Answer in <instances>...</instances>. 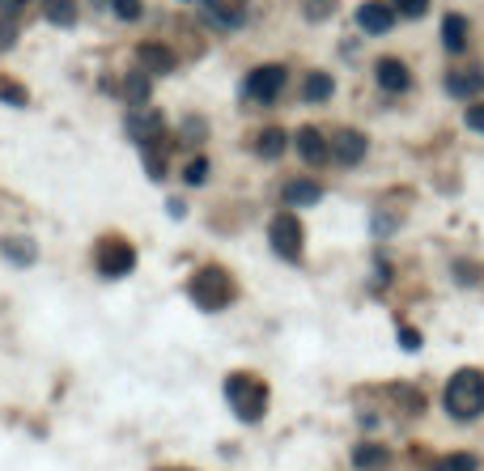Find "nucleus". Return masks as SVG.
<instances>
[{
	"mask_svg": "<svg viewBox=\"0 0 484 471\" xmlns=\"http://www.w3.org/2000/svg\"><path fill=\"white\" fill-rule=\"evenodd\" d=\"M446 412L455 420H476L484 412V373L480 370H459L442 391Z\"/></svg>",
	"mask_w": 484,
	"mask_h": 471,
	"instance_id": "obj_1",
	"label": "nucleus"
},
{
	"mask_svg": "<svg viewBox=\"0 0 484 471\" xmlns=\"http://www.w3.org/2000/svg\"><path fill=\"white\" fill-rule=\"evenodd\" d=\"M136 56H140V68H145L149 77L175 73V51H171V47H162V43H140V47H136Z\"/></svg>",
	"mask_w": 484,
	"mask_h": 471,
	"instance_id": "obj_14",
	"label": "nucleus"
},
{
	"mask_svg": "<svg viewBox=\"0 0 484 471\" xmlns=\"http://www.w3.org/2000/svg\"><path fill=\"white\" fill-rule=\"evenodd\" d=\"M480 90H484L480 64H464V68H450V73H446V94H450V98H476Z\"/></svg>",
	"mask_w": 484,
	"mask_h": 471,
	"instance_id": "obj_8",
	"label": "nucleus"
},
{
	"mask_svg": "<svg viewBox=\"0 0 484 471\" xmlns=\"http://www.w3.org/2000/svg\"><path fill=\"white\" fill-rule=\"evenodd\" d=\"M268 242H272V251L285 259V263H298V255H302V221H298L293 213L272 216Z\"/></svg>",
	"mask_w": 484,
	"mask_h": 471,
	"instance_id": "obj_4",
	"label": "nucleus"
},
{
	"mask_svg": "<svg viewBox=\"0 0 484 471\" xmlns=\"http://www.w3.org/2000/svg\"><path fill=\"white\" fill-rule=\"evenodd\" d=\"M357 26H361L366 35H387L391 26H395V4H383V0H366V4L357 9Z\"/></svg>",
	"mask_w": 484,
	"mask_h": 471,
	"instance_id": "obj_12",
	"label": "nucleus"
},
{
	"mask_svg": "<svg viewBox=\"0 0 484 471\" xmlns=\"http://www.w3.org/2000/svg\"><path fill=\"white\" fill-rule=\"evenodd\" d=\"M111 9H115L119 21H136L140 13H145V4H140V0H111Z\"/></svg>",
	"mask_w": 484,
	"mask_h": 471,
	"instance_id": "obj_26",
	"label": "nucleus"
},
{
	"mask_svg": "<svg viewBox=\"0 0 484 471\" xmlns=\"http://www.w3.org/2000/svg\"><path fill=\"white\" fill-rule=\"evenodd\" d=\"M204 137H209V123L204 119H187L183 123V145H204Z\"/></svg>",
	"mask_w": 484,
	"mask_h": 471,
	"instance_id": "obj_25",
	"label": "nucleus"
},
{
	"mask_svg": "<svg viewBox=\"0 0 484 471\" xmlns=\"http://www.w3.org/2000/svg\"><path fill=\"white\" fill-rule=\"evenodd\" d=\"M226 399H230L234 416L247 420V425H255L259 416L268 412V387L259 378H251V373H230L226 378Z\"/></svg>",
	"mask_w": 484,
	"mask_h": 471,
	"instance_id": "obj_2",
	"label": "nucleus"
},
{
	"mask_svg": "<svg viewBox=\"0 0 484 471\" xmlns=\"http://www.w3.org/2000/svg\"><path fill=\"white\" fill-rule=\"evenodd\" d=\"M467 128H472V132H484V102H472V106H467Z\"/></svg>",
	"mask_w": 484,
	"mask_h": 471,
	"instance_id": "obj_31",
	"label": "nucleus"
},
{
	"mask_svg": "<svg viewBox=\"0 0 484 471\" xmlns=\"http://www.w3.org/2000/svg\"><path fill=\"white\" fill-rule=\"evenodd\" d=\"M43 18L52 21V26H73L77 21V0H43Z\"/></svg>",
	"mask_w": 484,
	"mask_h": 471,
	"instance_id": "obj_18",
	"label": "nucleus"
},
{
	"mask_svg": "<svg viewBox=\"0 0 484 471\" xmlns=\"http://www.w3.org/2000/svg\"><path fill=\"white\" fill-rule=\"evenodd\" d=\"M331 9H336V0H306V18L310 21L331 18Z\"/></svg>",
	"mask_w": 484,
	"mask_h": 471,
	"instance_id": "obj_29",
	"label": "nucleus"
},
{
	"mask_svg": "<svg viewBox=\"0 0 484 471\" xmlns=\"http://www.w3.org/2000/svg\"><path fill=\"white\" fill-rule=\"evenodd\" d=\"M293 145H298V157H302V161H310V166H323V161H328V153H331L328 137H323L319 128H302V132L293 137Z\"/></svg>",
	"mask_w": 484,
	"mask_h": 471,
	"instance_id": "obj_13",
	"label": "nucleus"
},
{
	"mask_svg": "<svg viewBox=\"0 0 484 471\" xmlns=\"http://www.w3.org/2000/svg\"><path fill=\"white\" fill-rule=\"evenodd\" d=\"M200 4H204V18L221 30H238L247 21V0H200Z\"/></svg>",
	"mask_w": 484,
	"mask_h": 471,
	"instance_id": "obj_9",
	"label": "nucleus"
},
{
	"mask_svg": "<svg viewBox=\"0 0 484 471\" xmlns=\"http://www.w3.org/2000/svg\"><path fill=\"white\" fill-rule=\"evenodd\" d=\"M374 77H378V85H383L387 94H408V90H412V73H408L404 59H395V56L378 59V64H374Z\"/></svg>",
	"mask_w": 484,
	"mask_h": 471,
	"instance_id": "obj_11",
	"label": "nucleus"
},
{
	"mask_svg": "<svg viewBox=\"0 0 484 471\" xmlns=\"http://www.w3.org/2000/svg\"><path fill=\"white\" fill-rule=\"evenodd\" d=\"M204 175H209V161H204V157H195V161H187V170H183V183L195 187V183H204Z\"/></svg>",
	"mask_w": 484,
	"mask_h": 471,
	"instance_id": "obj_28",
	"label": "nucleus"
},
{
	"mask_svg": "<svg viewBox=\"0 0 484 471\" xmlns=\"http://www.w3.org/2000/svg\"><path fill=\"white\" fill-rule=\"evenodd\" d=\"M285 81H290V73H285L281 64H264V68H255L251 77L242 81V94L251 102H272L285 90Z\"/></svg>",
	"mask_w": 484,
	"mask_h": 471,
	"instance_id": "obj_5",
	"label": "nucleus"
},
{
	"mask_svg": "<svg viewBox=\"0 0 484 471\" xmlns=\"http://www.w3.org/2000/svg\"><path fill=\"white\" fill-rule=\"evenodd\" d=\"M302 94H306L310 102H328L331 98V77L328 73H310L306 85H302Z\"/></svg>",
	"mask_w": 484,
	"mask_h": 471,
	"instance_id": "obj_21",
	"label": "nucleus"
},
{
	"mask_svg": "<svg viewBox=\"0 0 484 471\" xmlns=\"http://www.w3.org/2000/svg\"><path fill=\"white\" fill-rule=\"evenodd\" d=\"M0 98H4V102H26V94L13 90V81H0Z\"/></svg>",
	"mask_w": 484,
	"mask_h": 471,
	"instance_id": "obj_32",
	"label": "nucleus"
},
{
	"mask_svg": "<svg viewBox=\"0 0 484 471\" xmlns=\"http://www.w3.org/2000/svg\"><path fill=\"white\" fill-rule=\"evenodd\" d=\"M18 43V26H13V18H0V51H9Z\"/></svg>",
	"mask_w": 484,
	"mask_h": 471,
	"instance_id": "obj_30",
	"label": "nucleus"
},
{
	"mask_svg": "<svg viewBox=\"0 0 484 471\" xmlns=\"http://www.w3.org/2000/svg\"><path fill=\"white\" fill-rule=\"evenodd\" d=\"M285 145H290V137H285L281 128H264V132L255 137V149H259V157H268V161L285 153Z\"/></svg>",
	"mask_w": 484,
	"mask_h": 471,
	"instance_id": "obj_19",
	"label": "nucleus"
},
{
	"mask_svg": "<svg viewBox=\"0 0 484 471\" xmlns=\"http://www.w3.org/2000/svg\"><path fill=\"white\" fill-rule=\"evenodd\" d=\"M166 137V119L157 115V111H136L128 115V140H136L140 149H157Z\"/></svg>",
	"mask_w": 484,
	"mask_h": 471,
	"instance_id": "obj_6",
	"label": "nucleus"
},
{
	"mask_svg": "<svg viewBox=\"0 0 484 471\" xmlns=\"http://www.w3.org/2000/svg\"><path fill=\"white\" fill-rule=\"evenodd\" d=\"M30 0H0V13H21Z\"/></svg>",
	"mask_w": 484,
	"mask_h": 471,
	"instance_id": "obj_34",
	"label": "nucleus"
},
{
	"mask_svg": "<svg viewBox=\"0 0 484 471\" xmlns=\"http://www.w3.org/2000/svg\"><path fill=\"white\" fill-rule=\"evenodd\" d=\"M400 344H404V349H421V335L412 332V327H404V332H400Z\"/></svg>",
	"mask_w": 484,
	"mask_h": 471,
	"instance_id": "obj_33",
	"label": "nucleus"
},
{
	"mask_svg": "<svg viewBox=\"0 0 484 471\" xmlns=\"http://www.w3.org/2000/svg\"><path fill=\"white\" fill-rule=\"evenodd\" d=\"M366 153H369V140L361 137V132H353V128H340V132L331 137V157H336L340 166H357Z\"/></svg>",
	"mask_w": 484,
	"mask_h": 471,
	"instance_id": "obj_10",
	"label": "nucleus"
},
{
	"mask_svg": "<svg viewBox=\"0 0 484 471\" xmlns=\"http://www.w3.org/2000/svg\"><path fill=\"white\" fill-rule=\"evenodd\" d=\"M391 451L387 446H357L353 451V467L357 471H387Z\"/></svg>",
	"mask_w": 484,
	"mask_h": 471,
	"instance_id": "obj_17",
	"label": "nucleus"
},
{
	"mask_svg": "<svg viewBox=\"0 0 484 471\" xmlns=\"http://www.w3.org/2000/svg\"><path fill=\"white\" fill-rule=\"evenodd\" d=\"M149 90H154V85H149V73H136V77L123 81V98L128 102H149Z\"/></svg>",
	"mask_w": 484,
	"mask_h": 471,
	"instance_id": "obj_22",
	"label": "nucleus"
},
{
	"mask_svg": "<svg viewBox=\"0 0 484 471\" xmlns=\"http://www.w3.org/2000/svg\"><path fill=\"white\" fill-rule=\"evenodd\" d=\"M132 268H136V251L128 242H115V238L102 242V251H98V272L115 280V276H128Z\"/></svg>",
	"mask_w": 484,
	"mask_h": 471,
	"instance_id": "obj_7",
	"label": "nucleus"
},
{
	"mask_svg": "<svg viewBox=\"0 0 484 471\" xmlns=\"http://www.w3.org/2000/svg\"><path fill=\"white\" fill-rule=\"evenodd\" d=\"M442 47L450 56H464L467 51V18L464 13H446L442 18Z\"/></svg>",
	"mask_w": 484,
	"mask_h": 471,
	"instance_id": "obj_16",
	"label": "nucleus"
},
{
	"mask_svg": "<svg viewBox=\"0 0 484 471\" xmlns=\"http://www.w3.org/2000/svg\"><path fill=\"white\" fill-rule=\"evenodd\" d=\"M187 294H192V302L200 310H226L234 297V280L221 268H200L192 276V285H187Z\"/></svg>",
	"mask_w": 484,
	"mask_h": 471,
	"instance_id": "obj_3",
	"label": "nucleus"
},
{
	"mask_svg": "<svg viewBox=\"0 0 484 471\" xmlns=\"http://www.w3.org/2000/svg\"><path fill=\"white\" fill-rule=\"evenodd\" d=\"M391 4H395L400 18H425V9H429V0H391Z\"/></svg>",
	"mask_w": 484,
	"mask_h": 471,
	"instance_id": "obj_27",
	"label": "nucleus"
},
{
	"mask_svg": "<svg viewBox=\"0 0 484 471\" xmlns=\"http://www.w3.org/2000/svg\"><path fill=\"white\" fill-rule=\"evenodd\" d=\"M438 471H476V454H446Z\"/></svg>",
	"mask_w": 484,
	"mask_h": 471,
	"instance_id": "obj_24",
	"label": "nucleus"
},
{
	"mask_svg": "<svg viewBox=\"0 0 484 471\" xmlns=\"http://www.w3.org/2000/svg\"><path fill=\"white\" fill-rule=\"evenodd\" d=\"M0 251L9 255V263H35V242L30 238H4Z\"/></svg>",
	"mask_w": 484,
	"mask_h": 471,
	"instance_id": "obj_20",
	"label": "nucleus"
},
{
	"mask_svg": "<svg viewBox=\"0 0 484 471\" xmlns=\"http://www.w3.org/2000/svg\"><path fill=\"white\" fill-rule=\"evenodd\" d=\"M281 196H285L290 208H310V204H319V200H323V187H319L314 178H290Z\"/></svg>",
	"mask_w": 484,
	"mask_h": 471,
	"instance_id": "obj_15",
	"label": "nucleus"
},
{
	"mask_svg": "<svg viewBox=\"0 0 484 471\" xmlns=\"http://www.w3.org/2000/svg\"><path fill=\"white\" fill-rule=\"evenodd\" d=\"M455 276H459V280H476L480 272H476V268H467V263H459V268H455Z\"/></svg>",
	"mask_w": 484,
	"mask_h": 471,
	"instance_id": "obj_35",
	"label": "nucleus"
},
{
	"mask_svg": "<svg viewBox=\"0 0 484 471\" xmlns=\"http://www.w3.org/2000/svg\"><path fill=\"white\" fill-rule=\"evenodd\" d=\"M145 175L154 178V183H162V178H166V157L157 153V149H145Z\"/></svg>",
	"mask_w": 484,
	"mask_h": 471,
	"instance_id": "obj_23",
	"label": "nucleus"
}]
</instances>
